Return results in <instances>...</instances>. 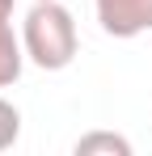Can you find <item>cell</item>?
<instances>
[{"instance_id": "cell-1", "label": "cell", "mask_w": 152, "mask_h": 156, "mask_svg": "<svg viewBox=\"0 0 152 156\" xmlns=\"http://www.w3.org/2000/svg\"><path fill=\"white\" fill-rule=\"evenodd\" d=\"M21 42H25V59L42 72H63L76 59V21L59 0H34V9L21 21Z\"/></svg>"}, {"instance_id": "cell-2", "label": "cell", "mask_w": 152, "mask_h": 156, "mask_svg": "<svg viewBox=\"0 0 152 156\" xmlns=\"http://www.w3.org/2000/svg\"><path fill=\"white\" fill-rule=\"evenodd\" d=\"M110 38H139L152 30V0H93Z\"/></svg>"}, {"instance_id": "cell-3", "label": "cell", "mask_w": 152, "mask_h": 156, "mask_svg": "<svg viewBox=\"0 0 152 156\" xmlns=\"http://www.w3.org/2000/svg\"><path fill=\"white\" fill-rule=\"evenodd\" d=\"M21 68H25V42L13 34L9 21H0V89L17 84Z\"/></svg>"}, {"instance_id": "cell-4", "label": "cell", "mask_w": 152, "mask_h": 156, "mask_svg": "<svg viewBox=\"0 0 152 156\" xmlns=\"http://www.w3.org/2000/svg\"><path fill=\"white\" fill-rule=\"evenodd\" d=\"M93 152H106V156H131V139L114 135V131H93V135H80V139H76V156H93Z\"/></svg>"}, {"instance_id": "cell-5", "label": "cell", "mask_w": 152, "mask_h": 156, "mask_svg": "<svg viewBox=\"0 0 152 156\" xmlns=\"http://www.w3.org/2000/svg\"><path fill=\"white\" fill-rule=\"evenodd\" d=\"M17 135H21V110L0 97V152H9L17 144Z\"/></svg>"}, {"instance_id": "cell-6", "label": "cell", "mask_w": 152, "mask_h": 156, "mask_svg": "<svg viewBox=\"0 0 152 156\" xmlns=\"http://www.w3.org/2000/svg\"><path fill=\"white\" fill-rule=\"evenodd\" d=\"M13 17V0H0V21H9Z\"/></svg>"}]
</instances>
